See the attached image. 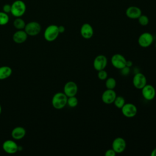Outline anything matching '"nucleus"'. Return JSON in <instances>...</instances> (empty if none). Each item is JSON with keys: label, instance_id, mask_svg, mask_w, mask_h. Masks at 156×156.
Returning <instances> with one entry per match:
<instances>
[{"label": "nucleus", "instance_id": "24", "mask_svg": "<svg viewBox=\"0 0 156 156\" xmlns=\"http://www.w3.org/2000/svg\"><path fill=\"white\" fill-rule=\"evenodd\" d=\"M78 104V99L76 96L68 97L67 99V105L72 108L76 107Z\"/></svg>", "mask_w": 156, "mask_h": 156}, {"label": "nucleus", "instance_id": "13", "mask_svg": "<svg viewBox=\"0 0 156 156\" xmlns=\"http://www.w3.org/2000/svg\"><path fill=\"white\" fill-rule=\"evenodd\" d=\"M141 94L145 99L151 101L154 99L156 94V91L154 86L152 85L146 84L141 89Z\"/></svg>", "mask_w": 156, "mask_h": 156}, {"label": "nucleus", "instance_id": "8", "mask_svg": "<svg viewBox=\"0 0 156 156\" xmlns=\"http://www.w3.org/2000/svg\"><path fill=\"white\" fill-rule=\"evenodd\" d=\"M3 151L9 154H13L18 151V146L17 143L12 140H7L2 143Z\"/></svg>", "mask_w": 156, "mask_h": 156}, {"label": "nucleus", "instance_id": "10", "mask_svg": "<svg viewBox=\"0 0 156 156\" xmlns=\"http://www.w3.org/2000/svg\"><path fill=\"white\" fill-rule=\"evenodd\" d=\"M112 149L116 154L123 152L126 148V140L121 137H117L115 138L112 144Z\"/></svg>", "mask_w": 156, "mask_h": 156}, {"label": "nucleus", "instance_id": "26", "mask_svg": "<svg viewBox=\"0 0 156 156\" xmlns=\"http://www.w3.org/2000/svg\"><path fill=\"white\" fill-rule=\"evenodd\" d=\"M98 77L99 79H100L101 80H105L108 77L107 72L105 70V69L98 71Z\"/></svg>", "mask_w": 156, "mask_h": 156}, {"label": "nucleus", "instance_id": "25", "mask_svg": "<svg viewBox=\"0 0 156 156\" xmlns=\"http://www.w3.org/2000/svg\"><path fill=\"white\" fill-rule=\"evenodd\" d=\"M138 21L139 24L143 26H147L149 22V18L147 17V16H146L145 15H142V14L138 18Z\"/></svg>", "mask_w": 156, "mask_h": 156}, {"label": "nucleus", "instance_id": "5", "mask_svg": "<svg viewBox=\"0 0 156 156\" xmlns=\"http://www.w3.org/2000/svg\"><path fill=\"white\" fill-rule=\"evenodd\" d=\"M154 41L152 34L149 32L142 33L138 38V44L142 48H147L150 46Z\"/></svg>", "mask_w": 156, "mask_h": 156}, {"label": "nucleus", "instance_id": "16", "mask_svg": "<svg viewBox=\"0 0 156 156\" xmlns=\"http://www.w3.org/2000/svg\"><path fill=\"white\" fill-rule=\"evenodd\" d=\"M27 37L28 35L24 29L18 30L13 34L12 40L15 43L17 44H21L25 42L27 40Z\"/></svg>", "mask_w": 156, "mask_h": 156}, {"label": "nucleus", "instance_id": "12", "mask_svg": "<svg viewBox=\"0 0 156 156\" xmlns=\"http://www.w3.org/2000/svg\"><path fill=\"white\" fill-rule=\"evenodd\" d=\"M78 91L77 85L73 81L67 82L63 87V93L67 97L76 96Z\"/></svg>", "mask_w": 156, "mask_h": 156}, {"label": "nucleus", "instance_id": "3", "mask_svg": "<svg viewBox=\"0 0 156 156\" xmlns=\"http://www.w3.org/2000/svg\"><path fill=\"white\" fill-rule=\"evenodd\" d=\"M60 33L58 29V26L55 24H51L45 29L44 31V38L49 42L55 41L58 37Z\"/></svg>", "mask_w": 156, "mask_h": 156}, {"label": "nucleus", "instance_id": "30", "mask_svg": "<svg viewBox=\"0 0 156 156\" xmlns=\"http://www.w3.org/2000/svg\"><path fill=\"white\" fill-rule=\"evenodd\" d=\"M151 156H156V147L152 151V152L151 153Z\"/></svg>", "mask_w": 156, "mask_h": 156}, {"label": "nucleus", "instance_id": "2", "mask_svg": "<svg viewBox=\"0 0 156 156\" xmlns=\"http://www.w3.org/2000/svg\"><path fill=\"white\" fill-rule=\"evenodd\" d=\"M26 11V5L22 0H16L11 4L10 13L15 17H21Z\"/></svg>", "mask_w": 156, "mask_h": 156}, {"label": "nucleus", "instance_id": "1", "mask_svg": "<svg viewBox=\"0 0 156 156\" xmlns=\"http://www.w3.org/2000/svg\"><path fill=\"white\" fill-rule=\"evenodd\" d=\"M67 99L68 97L63 92H57L52 98V105L57 110L62 109L67 105Z\"/></svg>", "mask_w": 156, "mask_h": 156}, {"label": "nucleus", "instance_id": "22", "mask_svg": "<svg viewBox=\"0 0 156 156\" xmlns=\"http://www.w3.org/2000/svg\"><path fill=\"white\" fill-rule=\"evenodd\" d=\"M125 103H126L125 99L122 96H116L113 102V104H115L116 107H117L118 108H120V109L122 107V106L125 104Z\"/></svg>", "mask_w": 156, "mask_h": 156}, {"label": "nucleus", "instance_id": "28", "mask_svg": "<svg viewBox=\"0 0 156 156\" xmlns=\"http://www.w3.org/2000/svg\"><path fill=\"white\" fill-rule=\"evenodd\" d=\"M116 154V153L112 148L107 150L106 152H105V155L106 156H115Z\"/></svg>", "mask_w": 156, "mask_h": 156}, {"label": "nucleus", "instance_id": "19", "mask_svg": "<svg viewBox=\"0 0 156 156\" xmlns=\"http://www.w3.org/2000/svg\"><path fill=\"white\" fill-rule=\"evenodd\" d=\"M12 74V69L9 66H0V80L9 78Z\"/></svg>", "mask_w": 156, "mask_h": 156}, {"label": "nucleus", "instance_id": "4", "mask_svg": "<svg viewBox=\"0 0 156 156\" xmlns=\"http://www.w3.org/2000/svg\"><path fill=\"white\" fill-rule=\"evenodd\" d=\"M28 36H36L40 34L41 30V26L37 21H30L26 24L24 29Z\"/></svg>", "mask_w": 156, "mask_h": 156}, {"label": "nucleus", "instance_id": "11", "mask_svg": "<svg viewBox=\"0 0 156 156\" xmlns=\"http://www.w3.org/2000/svg\"><path fill=\"white\" fill-rule=\"evenodd\" d=\"M107 58L104 55H98L94 58L93 60V67L94 69L98 71L104 69L107 66Z\"/></svg>", "mask_w": 156, "mask_h": 156}, {"label": "nucleus", "instance_id": "17", "mask_svg": "<svg viewBox=\"0 0 156 156\" xmlns=\"http://www.w3.org/2000/svg\"><path fill=\"white\" fill-rule=\"evenodd\" d=\"M141 14V10L136 6H130L126 10V16L130 19H138Z\"/></svg>", "mask_w": 156, "mask_h": 156}, {"label": "nucleus", "instance_id": "9", "mask_svg": "<svg viewBox=\"0 0 156 156\" xmlns=\"http://www.w3.org/2000/svg\"><path fill=\"white\" fill-rule=\"evenodd\" d=\"M132 83L136 89L141 90L147 84V79L143 73H138L134 75Z\"/></svg>", "mask_w": 156, "mask_h": 156}, {"label": "nucleus", "instance_id": "23", "mask_svg": "<svg viewBox=\"0 0 156 156\" xmlns=\"http://www.w3.org/2000/svg\"><path fill=\"white\" fill-rule=\"evenodd\" d=\"M9 21V15L3 11L0 12V26L6 25Z\"/></svg>", "mask_w": 156, "mask_h": 156}, {"label": "nucleus", "instance_id": "6", "mask_svg": "<svg viewBox=\"0 0 156 156\" xmlns=\"http://www.w3.org/2000/svg\"><path fill=\"white\" fill-rule=\"evenodd\" d=\"M126 58L120 54H115L111 58L112 65L119 69H121L126 66Z\"/></svg>", "mask_w": 156, "mask_h": 156}, {"label": "nucleus", "instance_id": "32", "mask_svg": "<svg viewBox=\"0 0 156 156\" xmlns=\"http://www.w3.org/2000/svg\"><path fill=\"white\" fill-rule=\"evenodd\" d=\"M1 112H2V107H1V104H0V115H1Z\"/></svg>", "mask_w": 156, "mask_h": 156}, {"label": "nucleus", "instance_id": "20", "mask_svg": "<svg viewBox=\"0 0 156 156\" xmlns=\"http://www.w3.org/2000/svg\"><path fill=\"white\" fill-rule=\"evenodd\" d=\"M26 23L25 21L21 17L16 18L13 22L14 27L17 30H23L26 26Z\"/></svg>", "mask_w": 156, "mask_h": 156}, {"label": "nucleus", "instance_id": "21", "mask_svg": "<svg viewBox=\"0 0 156 156\" xmlns=\"http://www.w3.org/2000/svg\"><path fill=\"white\" fill-rule=\"evenodd\" d=\"M105 87L107 89H112L114 90L116 85V81L113 77H107L105 79Z\"/></svg>", "mask_w": 156, "mask_h": 156}, {"label": "nucleus", "instance_id": "15", "mask_svg": "<svg viewBox=\"0 0 156 156\" xmlns=\"http://www.w3.org/2000/svg\"><path fill=\"white\" fill-rule=\"evenodd\" d=\"M81 36L85 39L91 38L94 34L93 28L89 23H84L82 25L80 30Z\"/></svg>", "mask_w": 156, "mask_h": 156}, {"label": "nucleus", "instance_id": "33", "mask_svg": "<svg viewBox=\"0 0 156 156\" xmlns=\"http://www.w3.org/2000/svg\"><path fill=\"white\" fill-rule=\"evenodd\" d=\"M155 48H156V43H155Z\"/></svg>", "mask_w": 156, "mask_h": 156}, {"label": "nucleus", "instance_id": "27", "mask_svg": "<svg viewBox=\"0 0 156 156\" xmlns=\"http://www.w3.org/2000/svg\"><path fill=\"white\" fill-rule=\"evenodd\" d=\"M2 11L7 14L11 12V4H5L2 6Z\"/></svg>", "mask_w": 156, "mask_h": 156}, {"label": "nucleus", "instance_id": "14", "mask_svg": "<svg viewBox=\"0 0 156 156\" xmlns=\"http://www.w3.org/2000/svg\"><path fill=\"white\" fill-rule=\"evenodd\" d=\"M116 96V93L114 90L107 89L102 93L101 99L104 104H111L113 103Z\"/></svg>", "mask_w": 156, "mask_h": 156}, {"label": "nucleus", "instance_id": "31", "mask_svg": "<svg viewBox=\"0 0 156 156\" xmlns=\"http://www.w3.org/2000/svg\"><path fill=\"white\" fill-rule=\"evenodd\" d=\"M132 62H130V61H127V62H126V66H127V67H130V66H132Z\"/></svg>", "mask_w": 156, "mask_h": 156}, {"label": "nucleus", "instance_id": "18", "mask_svg": "<svg viewBox=\"0 0 156 156\" xmlns=\"http://www.w3.org/2000/svg\"><path fill=\"white\" fill-rule=\"evenodd\" d=\"M26 134V129L21 126H17L15 127L11 132L12 137L15 140H20L23 139Z\"/></svg>", "mask_w": 156, "mask_h": 156}, {"label": "nucleus", "instance_id": "29", "mask_svg": "<svg viewBox=\"0 0 156 156\" xmlns=\"http://www.w3.org/2000/svg\"><path fill=\"white\" fill-rule=\"evenodd\" d=\"M58 29L60 34H62L65 31V27L63 26H58Z\"/></svg>", "mask_w": 156, "mask_h": 156}, {"label": "nucleus", "instance_id": "7", "mask_svg": "<svg viewBox=\"0 0 156 156\" xmlns=\"http://www.w3.org/2000/svg\"><path fill=\"white\" fill-rule=\"evenodd\" d=\"M121 109L122 115L127 118H133L137 113V107L132 103H125Z\"/></svg>", "mask_w": 156, "mask_h": 156}]
</instances>
